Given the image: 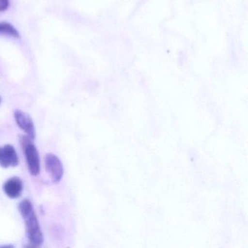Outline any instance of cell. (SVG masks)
I'll use <instances>...</instances> for the list:
<instances>
[{
	"label": "cell",
	"mask_w": 248,
	"mask_h": 248,
	"mask_svg": "<svg viewBox=\"0 0 248 248\" xmlns=\"http://www.w3.org/2000/svg\"><path fill=\"white\" fill-rule=\"evenodd\" d=\"M14 117L18 127L27 133V136L34 140L36 136L35 127L31 117L27 113L17 109L14 113Z\"/></svg>",
	"instance_id": "cell-4"
},
{
	"label": "cell",
	"mask_w": 248,
	"mask_h": 248,
	"mask_svg": "<svg viewBox=\"0 0 248 248\" xmlns=\"http://www.w3.org/2000/svg\"><path fill=\"white\" fill-rule=\"evenodd\" d=\"M23 188V181L18 177L10 178L3 185V190L5 194L11 199H16L21 197Z\"/></svg>",
	"instance_id": "cell-6"
},
{
	"label": "cell",
	"mask_w": 248,
	"mask_h": 248,
	"mask_svg": "<svg viewBox=\"0 0 248 248\" xmlns=\"http://www.w3.org/2000/svg\"><path fill=\"white\" fill-rule=\"evenodd\" d=\"M0 35L8 36L16 39L21 37L18 30L12 24L5 21L0 22Z\"/></svg>",
	"instance_id": "cell-7"
},
{
	"label": "cell",
	"mask_w": 248,
	"mask_h": 248,
	"mask_svg": "<svg viewBox=\"0 0 248 248\" xmlns=\"http://www.w3.org/2000/svg\"><path fill=\"white\" fill-rule=\"evenodd\" d=\"M19 159L14 146L10 144L0 147V166L4 168L18 166Z\"/></svg>",
	"instance_id": "cell-5"
},
{
	"label": "cell",
	"mask_w": 248,
	"mask_h": 248,
	"mask_svg": "<svg viewBox=\"0 0 248 248\" xmlns=\"http://www.w3.org/2000/svg\"><path fill=\"white\" fill-rule=\"evenodd\" d=\"M45 165L52 181L54 183L61 181L64 172L61 159L53 154H47L45 157Z\"/></svg>",
	"instance_id": "cell-3"
},
{
	"label": "cell",
	"mask_w": 248,
	"mask_h": 248,
	"mask_svg": "<svg viewBox=\"0 0 248 248\" xmlns=\"http://www.w3.org/2000/svg\"><path fill=\"white\" fill-rule=\"evenodd\" d=\"M9 7V0H0V13L8 10Z\"/></svg>",
	"instance_id": "cell-8"
},
{
	"label": "cell",
	"mask_w": 248,
	"mask_h": 248,
	"mask_svg": "<svg viewBox=\"0 0 248 248\" xmlns=\"http://www.w3.org/2000/svg\"><path fill=\"white\" fill-rule=\"evenodd\" d=\"M1 102H2V98L0 96V104H1Z\"/></svg>",
	"instance_id": "cell-9"
},
{
	"label": "cell",
	"mask_w": 248,
	"mask_h": 248,
	"mask_svg": "<svg viewBox=\"0 0 248 248\" xmlns=\"http://www.w3.org/2000/svg\"><path fill=\"white\" fill-rule=\"evenodd\" d=\"M20 143L27 159L29 172L33 176H37L40 172V159L38 151L29 136H20Z\"/></svg>",
	"instance_id": "cell-2"
},
{
	"label": "cell",
	"mask_w": 248,
	"mask_h": 248,
	"mask_svg": "<svg viewBox=\"0 0 248 248\" xmlns=\"http://www.w3.org/2000/svg\"><path fill=\"white\" fill-rule=\"evenodd\" d=\"M18 209L25 221L29 242L32 247L41 246L44 242V236L32 203L28 199H26L20 202Z\"/></svg>",
	"instance_id": "cell-1"
}]
</instances>
